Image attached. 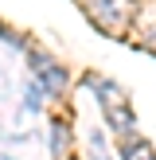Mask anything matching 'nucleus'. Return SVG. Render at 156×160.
Here are the masks:
<instances>
[{"label":"nucleus","instance_id":"f257e3e1","mask_svg":"<svg viewBox=\"0 0 156 160\" xmlns=\"http://www.w3.org/2000/svg\"><path fill=\"white\" fill-rule=\"evenodd\" d=\"M90 86H94V94L101 98V106H105V117H109V125H113L117 133L133 129V113H129V102H125V94L117 90L113 82H105V78H94V74H90Z\"/></svg>","mask_w":156,"mask_h":160},{"label":"nucleus","instance_id":"f03ea898","mask_svg":"<svg viewBox=\"0 0 156 160\" xmlns=\"http://www.w3.org/2000/svg\"><path fill=\"white\" fill-rule=\"evenodd\" d=\"M86 8H90V16L101 23V28L121 31L125 23L133 20V8H137V0H86Z\"/></svg>","mask_w":156,"mask_h":160},{"label":"nucleus","instance_id":"7ed1b4c3","mask_svg":"<svg viewBox=\"0 0 156 160\" xmlns=\"http://www.w3.org/2000/svg\"><path fill=\"white\" fill-rule=\"evenodd\" d=\"M121 156H125V160H156V152H152L148 141H133V145H125Z\"/></svg>","mask_w":156,"mask_h":160}]
</instances>
